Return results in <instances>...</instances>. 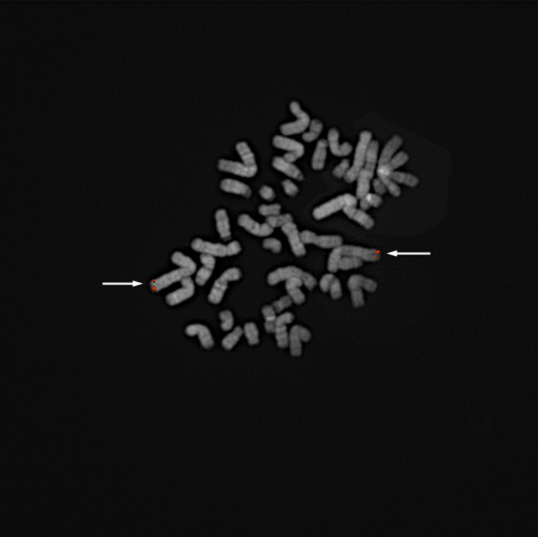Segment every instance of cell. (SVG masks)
Masks as SVG:
<instances>
[{
    "label": "cell",
    "instance_id": "2",
    "mask_svg": "<svg viewBox=\"0 0 538 537\" xmlns=\"http://www.w3.org/2000/svg\"><path fill=\"white\" fill-rule=\"evenodd\" d=\"M290 110L291 114L296 117V120L292 122L285 123L280 126V132L282 135H295L300 134L308 129L309 123L311 121L309 115L303 111L300 103L298 101H291L290 104Z\"/></svg>",
    "mask_w": 538,
    "mask_h": 537
},
{
    "label": "cell",
    "instance_id": "29",
    "mask_svg": "<svg viewBox=\"0 0 538 537\" xmlns=\"http://www.w3.org/2000/svg\"><path fill=\"white\" fill-rule=\"evenodd\" d=\"M389 177L393 179L396 183H402L406 184L407 187L414 188L418 184V179L414 174L406 173V172H400V171H394L391 172Z\"/></svg>",
    "mask_w": 538,
    "mask_h": 537
},
{
    "label": "cell",
    "instance_id": "16",
    "mask_svg": "<svg viewBox=\"0 0 538 537\" xmlns=\"http://www.w3.org/2000/svg\"><path fill=\"white\" fill-rule=\"evenodd\" d=\"M303 274V271L297 267L290 266L287 268H279L275 271L271 272L268 275V283L270 286H276L277 283L283 280H288L291 277H299L301 278Z\"/></svg>",
    "mask_w": 538,
    "mask_h": 537
},
{
    "label": "cell",
    "instance_id": "8",
    "mask_svg": "<svg viewBox=\"0 0 538 537\" xmlns=\"http://www.w3.org/2000/svg\"><path fill=\"white\" fill-rule=\"evenodd\" d=\"M180 282L182 288L171 292L166 297V301L170 306L177 305L181 302L190 299L195 294V283L191 277H183Z\"/></svg>",
    "mask_w": 538,
    "mask_h": 537
},
{
    "label": "cell",
    "instance_id": "46",
    "mask_svg": "<svg viewBox=\"0 0 538 537\" xmlns=\"http://www.w3.org/2000/svg\"><path fill=\"white\" fill-rule=\"evenodd\" d=\"M221 277L224 278L225 280H227L228 282L229 281H237L242 277V273L238 268H231V269H228V270L225 271L223 274L221 275Z\"/></svg>",
    "mask_w": 538,
    "mask_h": 537
},
{
    "label": "cell",
    "instance_id": "59",
    "mask_svg": "<svg viewBox=\"0 0 538 537\" xmlns=\"http://www.w3.org/2000/svg\"><path fill=\"white\" fill-rule=\"evenodd\" d=\"M319 135L316 134L315 132H312L310 130H306L302 133V139L304 142L306 143H311V142H315L316 140H318Z\"/></svg>",
    "mask_w": 538,
    "mask_h": 537
},
{
    "label": "cell",
    "instance_id": "43",
    "mask_svg": "<svg viewBox=\"0 0 538 537\" xmlns=\"http://www.w3.org/2000/svg\"><path fill=\"white\" fill-rule=\"evenodd\" d=\"M262 247L265 249L273 251L274 253H279L281 251V248H282V244L277 239L269 238V239H266L265 241H263Z\"/></svg>",
    "mask_w": 538,
    "mask_h": 537
},
{
    "label": "cell",
    "instance_id": "5",
    "mask_svg": "<svg viewBox=\"0 0 538 537\" xmlns=\"http://www.w3.org/2000/svg\"><path fill=\"white\" fill-rule=\"evenodd\" d=\"M301 240L305 244H314V245L324 249H334L342 246V238L339 236H318L310 230H304L300 232Z\"/></svg>",
    "mask_w": 538,
    "mask_h": 537
},
{
    "label": "cell",
    "instance_id": "54",
    "mask_svg": "<svg viewBox=\"0 0 538 537\" xmlns=\"http://www.w3.org/2000/svg\"><path fill=\"white\" fill-rule=\"evenodd\" d=\"M259 195L261 198L268 201H272L276 196L275 192H274V190L271 187H269V185H263V187H261L259 190Z\"/></svg>",
    "mask_w": 538,
    "mask_h": 537
},
{
    "label": "cell",
    "instance_id": "17",
    "mask_svg": "<svg viewBox=\"0 0 538 537\" xmlns=\"http://www.w3.org/2000/svg\"><path fill=\"white\" fill-rule=\"evenodd\" d=\"M272 164H273V167L275 168L277 171L282 172L283 174H286L287 176H289L290 178H293L296 180H303V178H304V176H303V173L301 172V170L297 167L295 164L290 163V162L286 161L283 158H280V156H276V158H274Z\"/></svg>",
    "mask_w": 538,
    "mask_h": 537
},
{
    "label": "cell",
    "instance_id": "27",
    "mask_svg": "<svg viewBox=\"0 0 538 537\" xmlns=\"http://www.w3.org/2000/svg\"><path fill=\"white\" fill-rule=\"evenodd\" d=\"M378 153H379V142L372 140V142L369 145V148L367 150L366 164L364 168L375 172L378 165Z\"/></svg>",
    "mask_w": 538,
    "mask_h": 537
},
{
    "label": "cell",
    "instance_id": "18",
    "mask_svg": "<svg viewBox=\"0 0 538 537\" xmlns=\"http://www.w3.org/2000/svg\"><path fill=\"white\" fill-rule=\"evenodd\" d=\"M220 187L224 192L234 194V195H241V196L247 197V198H249L252 194V191L249 185H247L246 183H244L242 181H239L237 179H231V178L223 179L220 183Z\"/></svg>",
    "mask_w": 538,
    "mask_h": 537
},
{
    "label": "cell",
    "instance_id": "55",
    "mask_svg": "<svg viewBox=\"0 0 538 537\" xmlns=\"http://www.w3.org/2000/svg\"><path fill=\"white\" fill-rule=\"evenodd\" d=\"M334 276L333 274H326L322 277L321 281H320V288L323 291L327 292L329 289H330V287H331V283L332 281L334 280Z\"/></svg>",
    "mask_w": 538,
    "mask_h": 537
},
{
    "label": "cell",
    "instance_id": "60",
    "mask_svg": "<svg viewBox=\"0 0 538 537\" xmlns=\"http://www.w3.org/2000/svg\"><path fill=\"white\" fill-rule=\"evenodd\" d=\"M363 289H365L366 290H368L370 292H374L377 289V283L373 279L366 278Z\"/></svg>",
    "mask_w": 538,
    "mask_h": 537
},
{
    "label": "cell",
    "instance_id": "36",
    "mask_svg": "<svg viewBox=\"0 0 538 537\" xmlns=\"http://www.w3.org/2000/svg\"><path fill=\"white\" fill-rule=\"evenodd\" d=\"M361 266H363V260L357 258V257L341 256V258L339 260V263H338V269L347 271V270H351V269L359 268Z\"/></svg>",
    "mask_w": 538,
    "mask_h": 537
},
{
    "label": "cell",
    "instance_id": "11",
    "mask_svg": "<svg viewBox=\"0 0 538 537\" xmlns=\"http://www.w3.org/2000/svg\"><path fill=\"white\" fill-rule=\"evenodd\" d=\"M342 256H353L366 261H378L380 259V252L376 249H369L358 246L342 245L340 246Z\"/></svg>",
    "mask_w": 538,
    "mask_h": 537
},
{
    "label": "cell",
    "instance_id": "9",
    "mask_svg": "<svg viewBox=\"0 0 538 537\" xmlns=\"http://www.w3.org/2000/svg\"><path fill=\"white\" fill-rule=\"evenodd\" d=\"M238 223L239 225L243 227L245 230H247L248 232L254 234V236L256 237H268L270 236V234H272L274 230L270 225H268L267 223L260 224L256 222L255 220H253L247 213L241 214L238 219Z\"/></svg>",
    "mask_w": 538,
    "mask_h": 537
},
{
    "label": "cell",
    "instance_id": "37",
    "mask_svg": "<svg viewBox=\"0 0 538 537\" xmlns=\"http://www.w3.org/2000/svg\"><path fill=\"white\" fill-rule=\"evenodd\" d=\"M280 210H281V205L278 203L261 204L258 208V211L261 216L267 217V218L280 214Z\"/></svg>",
    "mask_w": 538,
    "mask_h": 537
},
{
    "label": "cell",
    "instance_id": "1",
    "mask_svg": "<svg viewBox=\"0 0 538 537\" xmlns=\"http://www.w3.org/2000/svg\"><path fill=\"white\" fill-rule=\"evenodd\" d=\"M372 136H373V134H372V132L369 130H364L360 132L359 140L355 148L353 165H351L344 177L347 182L351 183L355 181L358 177L359 172L365 167L367 150L369 148L370 143L372 142V140H373L372 139Z\"/></svg>",
    "mask_w": 538,
    "mask_h": 537
},
{
    "label": "cell",
    "instance_id": "52",
    "mask_svg": "<svg viewBox=\"0 0 538 537\" xmlns=\"http://www.w3.org/2000/svg\"><path fill=\"white\" fill-rule=\"evenodd\" d=\"M200 260L204 267L213 270L214 266H216V259H214L213 255L207 254V253H201Z\"/></svg>",
    "mask_w": 538,
    "mask_h": 537
},
{
    "label": "cell",
    "instance_id": "33",
    "mask_svg": "<svg viewBox=\"0 0 538 537\" xmlns=\"http://www.w3.org/2000/svg\"><path fill=\"white\" fill-rule=\"evenodd\" d=\"M292 222V216L290 213H283V214H277V216L268 217L266 219V223L270 225L273 229L276 227H282L288 223Z\"/></svg>",
    "mask_w": 538,
    "mask_h": 537
},
{
    "label": "cell",
    "instance_id": "32",
    "mask_svg": "<svg viewBox=\"0 0 538 537\" xmlns=\"http://www.w3.org/2000/svg\"><path fill=\"white\" fill-rule=\"evenodd\" d=\"M243 332H244V330L241 327H237L236 329L232 331L231 333H229L228 335H226L223 338V340H222L223 348L225 350H231L234 346H236L239 343L240 338L243 335Z\"/></svg>",
    "mask_w": 538,
    "mask_h": 537
},
{
    "label": "cell",
    "instance_id": "19",
    "mask_svg": "<svg viewBox=\"0 0 538 537\" xmlns=\"http://www.w3.org/2000/svg\"><path fill=\"white\" fill-rule=\"evenodd\" d=\"M344 212L346 216L360 224L361 226H364L366 229H372L375 225V222L370 214H368L365 210H361L356 208V207H344Z\"/></svg>",
    "mask_w": 538,
    "mask_h": 537
},
{
    "label": "cell",
    "instance_id": "31",
    "mask_svg": "<svg viewBox=\"0 0 538 537\" xmlns=\"http://www.w3.org/2000/svg\"><path fill=\"white\" fill-rule=\"evenodd\" d=\"M327 143L332 154L335 156H341V144H339V131L336 128H331L328 131Z\"/></svg>",
    "mask_w": 538,
    "mask_h": 537
},
{
    "label": "cell",
    "instance_id": "24",
    "mask_svg": "<svg viewBox=\"0 0 538 537\" xmlns=\"http://www.w3.org/2000/svg\"><path fill=\"white\" fill-rule=\"evenodd\" d=\"M214 219H216V226L220 237L223 240H227L228 238H230V222L227 211L224 208L218 209L216 213H214Z\"/></svg>",
    "mask_w": 538,
    "mask_h": 537
},
{
    "label": "cell",
    "instance_id": "48",
    "mask_svg": "<svg viewBox=\"0 0 538 537\" xmlns=\"http://www.w3.org/2000/svg\"><path fill=\"white\" fill-rule=\"evenodd\" d=\"M282 188H283V191H285V193L287 195H289V196H291V197L296 196V195L299 192V189H298L297 185L290 179H286V180L282 181Z\"/></svg>",
    "mask_w": 538,
    "mask_h": 537
},
{
    "label": "cell",
    "instance_id": "4",
    "mask_svg": "<svg viewBox=\"0 0 538 537\" xmlns=\"http://www.w3.org/2000/svg\"><path fill=\"white\" fill-rule=\"evenodd\" d=\"M274 147L288 151L282 156L283 159L290 163H295L297 160L302 158L305 152L304 145L285 135H275L273 138Z\"/></svg>",
    "mask_w": 538,
    "mask_h": 537
},
{
    "label": "cell",
    "instance_id": "22",
    "mask_svg": "<svg viewBox=\"0 0 538 537\" xmlns=\"http://www.w3.org/2000/svg\"><path fill=\"white\" fill-rule=\"evenodd\" d=\"M327 149L328 143L327 140H319L316 146V149L311 159V167L315 170H322L324 168L326 159H327Z\"/></svg>",
    "mask_w": 538,
    "mask_h": 537
},
{
    "label": "cell",
    "instance_id": "41",
    "mask_svg": "<svg viewBox=\"0 0 538 537\" xmlns=\"http://www.w3.org/2000/svg\"><path fill=\"white\" fill-rule=\"evenodd\" d=\"M212 271L213 270L208 269V268L203 266L197 272V275H196V283H197L198 286H204L205 283L207 282V280L210 278V276L212 274Z\"/></svg>",
    "mask_w": 538,
    "mask_h": 537
},
{
    "label": "cell",
    "instance_id": "51",
    "mask_svg": "<svg viewBox=\"0 0 538 537\" xmlns=\"http://www.w3.org/2000/svg\"><path fill=\"white\" fill-rule=\"evenodd\" d=\"M301 280L303 282V285H304L308 289H312L316 286H317V280L316 278L312 276L311 274H309V273L307 272H303L302 274V277H301Z\"/></svg>",
    "mask_w": 538,
    "mask_h": 537
},
{
    "label": "cell",
    "instance_id": "25",
    "mask_svg": "<svg viewBox=\"0 0 538 537\" xmlns=\"http://www.w3.org/2000/svg\"><path fill=\"white\" fill-rule=\"evenodd\" d=\"M228 289V281L220 277L214 281L211 290L208 295V301L212 304H219L222 301L225 291Z\"/></svg>",
    "mask_w": 538,
    "mask_h": 537
},
{
    "label": "cell",
    "instance_id": "12",
    "mask_svg": "<svg viewBox=\"0 0 538 537\" xmlns=\"http://www.w3.org/2000/svg\"><path fill=\"white\" fill-rule=\"evenodd\" d=\"M183 277H190L188 275L187 271L181 269V268L177 269V270H174V271H171V272L167 273V274H164L161 277L152 280L150 282V288H151V289L153 291H159V290H161L163 289L168 288L169 286L173 285V283H175V282L180 281Z\"/></svg>",
    "mask_w": 538,
    "mask_h": 537
},
{
    "label": "cell",
    "instance_id": "47",
    "mask_svg": "<svg viewBox=\"0 0 538 537\" xmlns=\"http://www.w3.org/2000/svg\"><path fill=\"white\" fill-rule=\"evenodd\" d=\"M365 280H366V277L361 276V275H357V274L356 275H352L348 280V287H349L350 290L358 289V288L363 289Z\"/></svg>",
    "mask_w": 538,
    "mask_h": 537
},
{
    "label": "cell",
    "instance_id": "13",
    "mask_svg": "<svg viewBox=\"0 0 538 537\" xmlns=\"http://www.w3.org/2000/svg\"><path fill=\"white\" fill-rule=\"evenodd\" d=\"M191 246L195 251L207 253V254H210L213 256L224 257L227 255L226 246L222 245V244H214L207 241H203L202 239H195L192 242Z\"/></svg>",
    "mask_w": 538,
    "mask_h": 537
},
{
    "label": "cell",
    "instance_id": "57",
    "mask_svg": "<svg viewBox=\"0 0 538 537\" xmlns=\"http://www.w3.org/2000/svg\"><path fill=\"white\" fill-rule=\"evenodd\" d=\"M323 128H324V125L318 119H312L308 126V130L315 132L318 135H320V133L323 131Z\"/></svg>",
    "mask_w": 538,
    "mask_h": 537
},
{
    "label": "cell",
    "instance_id": "56",
    "mask_svg": "<svg viewBox=\"0 0 538 537\" xmlns=\"http://www.w3.org/2000/svg\"><path fill=\"white\" fill-rule=\"evenodd\" d=\"M241 250H242V247L238 241H232L228 244V246H226V253L228 256L239 254Z\"/></svg>",
    "mask_w": 538,
    "mask_h": 537
},
{
    "label": "cell",
    "instance_id": "53",
    "mask_svg": "<svg viewBox=\"0 0 538 537\" xmlns=\"http://www.w3.org/2000/svg\"><path fill=\"white\" fill-rule=\"evenodd\" d=\"M293 319H295V316H293L291 312H285V314H282L279 317H277V319H276V327L290 324L291 322L293 321Z\"/></svg>",
    "mask_w": 538,
    "mask_h": 537
},
{
    "label": "cell",
    "instance_id": "50",
    "mask_svg": "<svg viewBox=\"0 0 538 537\" xmlns=\"http://www.w3.org/2000/svg\"><path fill=\"white\" fill-rule=\"evenodd\" d=\"M365 199L368 201V203L370 204V207H380V205L382 204V202H383L382 197L379 196V195H377V194H371V193H369V194H367L366 196H365Z\"/></svg>",
    "mask_w": 538,
    "mask_h": 537
},
{
    "label": "cell",
    "instance_id": "45",
    "mask_svg": "<svg viewBox=\"0 0 538 537\" xmlns=\"http://www.w3.org/2000/svg\"><path fill=\"white\" fill-rule=\"evenodd\" d=\"M291 304H292L291 298L290 296H285V297H282L279 300L274 302L272 306L274 307V309H275L276 312H281V311L285 310L286 308L290 307Z\"/></svg>",
    "mask_w": 538,
    "mask_h": 537
},
{
    "label": "cell",
    "instance_id": "26",
    "mask_svg": "<svg viewBox=\"0 0 538 537\" xmlns=\"http://www.w3.org/2000/svg\"><path fill=\"white\" fill-rule=\"evenodd\" d=\"M171 260H172L173 263H175L176 266H178L181 269L187 271L189 276L193 275L195 273V271H196V268H197V266H196V262L191 257L184 255L183 253L178 252V251L173 253L172 256H171Z\"/></svg>",
    "mask_w": 538,
    "mask_h": 537
},
{
    "label": "cell",
    "instance_id": "3",
    "mask_svg": "<svg viewBox=\"0 0 538 537\" xmlns=\"http://www.w3.org/2000/svg\"><path fill=\"white\" fill-rule=\"evenodd\" d=\"M357 203L356 196H353L352 194H344L316 207L312 212V216L316 220H323L331 216L332 213L344 209L346 207H356Z\"/></svg>",
    "mask_w": 538,
    "mask_h": 537
},
{
    "label": "cell",
    "instance_id": "58",
    "mask_svg": "<svg viewBox=\"0 0 538 537\" xmlns=\"http://www.w3.org/2000/svg\"><path fill=\"white\" fill-rule=\"evenodd\" d=\"M373 188L376 192L377 195H379V196H382V195H384L386 193V188L384 183L381 181L379 178H376L373 180Z\"/></svg>",
    "mask_w": 538,
    "mask_h": 537
},
{
    "label": "cell",
    "instance_id": "15",
    "mask_svg": "<svg viewBox=\"0 0 538 537\" xmlns=\"http://www.w3.org/2000/svg\"><path fill=\"white\" fill-rule=\"evenodd\" d=\"M408 161H409V155L406 152L401 151L396 153L394 155V158L391 159L386 165H378V167L376 168L378 178L389 176L391 172H394L396 171V169L402 167V165H405Z\"/></svg>",
    "mask_w": 538,
    "mask_h": 537
},
{
    "label": "cell",
    "instance_id": "6",
    "mask_svg": "<svg viewBox=\"0 0 538 537\" xmlns=\"http://www.w3.org/2000/svg\"><path fill=\"white\" fill-rule=\"evenodd\" d=\"M311 339V332L300 325H295L291 327L290 334H289V341H290V354L295 357H298L302 354V341L304 343H308Z\"/></svg>",
    "mask_w": 538,
    "mask_h": 537
},
{
    "label": "cell",
    "instance_id": "21",
    "mask_svg": "<svg viewBox=\"0 0 538 537\" xmlns=\"http://www.w3.org/2000/svg\"><path fill=\"white\" fill-rule=\"evenodd\" d=\"M373 171H370L366 168L361 169V171L358 174L357 177V188H356V198L361 199L364 198L367 194L370 193L371 188V180L374 177Z\"/></svg>",
    "mask_w": 538,
    "mask_h": 537
},
{
    "label": "cell",
    "instance_id": "49",
    "mask_svg": "<svg viewBox=\"0 0 538 537\" xmlns=\"http://www.w3.org/2000/svg\"><path fill=\"white\" fill-rule=\"evenodd\" d=\"M330 295L332 297V299H339L342 295V291H341V286H340V282L337 278H334V280L332 281L331 283V287H330Z\"/></svg>",
    "mask_w": 538,
    "mask_h": 537
},
{
    "label": "cell",
    "instance_id": "7",
    "mask_svg": "<svg viewBox=\"0 0 538 537\" xmlns=\"http://www.w3.org/2000/svg\"><path fill=\"white\" fill-rule=\"evenodd\" d=\"M218 168L220 171L239 175V176L247 177V178L253 177L254 175L257 173L256 165H253V167H247V165L243 163L229 161V160H220L218 163Z\"/></svg>",
    "mask_w": 538,
    "mask_h": 537
},
{
    "label": "cell",
    "instance_id": "35",
    "mask_svg": "<svg viewBox=\"0 0 538 537\" xmlns=\"http://www.w3.org/2000/svg\"><path fill=\"white\" fill-rule=\"evenodd\" d=\"M274 333H275L277 346L280 349H286L287 347H289L290 341H289V333H288L287 325L277 326L275 329V332Z\"/></svg>",
    "mask_w": 538,
    "mask_h": 537
},
{
    "label": "cell",
    "instance_id": "23",
    "mask_svg": "<svg viewBox=\"0 0 538 537\" xmlns=\"http://www.w3.org/2000/svg\"><path fill=\"white\" fill-rule=\"evenodd\" d=\"M303 282L299 277H291L286 281V289L289 296L296 304H302L305 301V295L301 290Z\"/></svg>",
    "mask_w": 538,
    "mask_h": 537
},
{
    "label": "cell",
    "instance_id": "10",
    "mask_svg": "<svg viewBox=\"0 0 538 537\" xmlns=\"http://www.w3.org/2000/svg\"><path fill=\"white\" fill-rule=\"evenodd\" d=\"M283 233L286 234V236L288 237L289 239V242H290V245L291 247V250L293 252V254H295L296 256H303L306 254V249H305V246H304V243L302 242L301 240V236H300V232L297 228V225L293 222H290V223H288L286 224V225H283L281 227Z\"/></svg>",
    "mask_w": 538,
    "mask_h": 537
},
{
    "label": "cell",
    "instance_id": "20",
    "mask_svg": "<svg viewBox=\"0 0 538 537\" xmlns=\"http://www.w3.org/2000/svg\"><path fill=\"white\" fill-rule=\"evenodd\" d=\"M403 144V140L399 135H394L383 147L382 151L378 159V165H386L391 159L394 158V155L398 151V149L401 147V145Z\"/></svg>",
    "mask_w": 538,
    "mask_h": 537
},
{
    "label": "cell",
    "instance_id": "30",
    "mask_svg": "<svg viewBox=\"0 0 538 537\" xmlns=\"http://www.w3.org/2000/svg\"><path fill=\"white\" fill-rule=\"evenodd\" d=\"M261 311H262L263 317H265V328L267 330V332L274 333V332H275V329H276V319H277L276 314H277V312L275 311V309H274L273 306H270V305L263 306Z\"/></svg>",
    "mask_w": 538,
    "mask_h": 537
},
{
    "label": "cell",
    "instance_id": "14",
    "mask_svg": "<svg viewBox=\"0 0 538 537\" xmlns=\"http://www.w3.org/2000/svg\"><path fill=\"white\" fill-rule=\"evenodd\" d=\"M185 333L189 336H195L198 335L201 346L204 349H211L214 345V340L212 338L211 332L209 329L201 324H192L185 328Z\"/></svg>",
    "mask_w": 538,
    "mask_h": 537
},
{
    "label": "cell",
    "instance_id": "61",
    "mask_svg": "<svg viewBox=\"0 0 538 537\" xmlns=\"http://www.w3.org/2000/svg\"><path fill=\"white\" fill-rule=\"evenodd\" d=\"M359 205H360V209L361 210H367V209H369L371 207L370 204L368 203V201L365 199V197L359 199Z\"/></svg>",
    "mask_w": 538,
    "mask_h": 537
},
{
    "label": "cell",
    "instance_id": "42",
    "mask_svg": "<svg viewBox=\"0 0 538 537\" xmlns=\"http://www.w3.org/2000/svg\"><path fill=\"white\" fill-rule=\"evenodd\" d=\"M351 299H352V304H353L354 307L364 306L365 305V297H364L363 289L358 288V289H352L351 290Z\"/></svg>",
    "mask_w": 538,
    "mask_h": 537
},
{
    "label": "cell",
    "instance_id": "44",
    "mask_svg": "<svg viewBox=\"0 0 538 537\" xmlns=\"http://www.w3.org/2000/svg\"><path fill=\"white\" fill-rule=\"evenodd\" d=\"M350 161L349 160H342L333 170V175L336 178H342L345 177L346 173L350 169Z\"/></svg>",
    "mask_w": 538,
    "mask_h": 537
},
{
    "label": "cell",
    "instance_id": "34",
    "mask_svg": "<svg viewBox=\"0 0 538 537\" xmlns=\"http://www.w3.org/2000/svg\"><path fill=\"white\" fill-rule=\"evenodd\" d=\"M244 332L248 339L249 345L255 346L259 343V333H258L257 326L254 323H252V322L245 325Z\"/></svg>",
    "mask_w": 538,
    "mask_h": 537
},
{
    "label": "cell",
    "instance_id": "28",
    "mask_svg": "<svg viewBox=\"0 0 538 537\" xmlns=\"http://www.w3.org/2000/svg\"><path fill=\"white\" fill-rule=\"evenodd\" d=\"M236 149L240 155L241 160L243 161V164H245L247 167H253L255 165V155H254L253 151L251 150L250 146L247 142H239L236 146Z\"/></svg>",
    "mask_w": 538,
    "mask_h": 537
},
{
    "label": "cell",
    "instance_id": "39",
    "mask_svg": "<svg viewBox=\"0 0 538 537\" xmlns=\"http://www.w3.org/2000/svg\"><path fill=\"white\" fill-rule=\"evenodd\" d=\"M220 320H221V328L224 331H228L233 327L234 319L233 315L230 310H223L220 312Z\"/></svg>",
    "mask_w": 538,
    "mask_h": 537
},
{
    "label": "cell",
    "instance_id": "38",
    "mask_svg": "<svg viewBox=\"0 0 538 537\" xmlns=\"http://www.w3.org/2000/svg\"><path fill=\"white\" fill-rule=\"evenodd\" d=\"M341 251H340V247H337V248H334L333 251H332L330 253L329 255V258H328V270L331 272V273H335L337 272L338 270V263H339V260L341 258Z\"/></svg>",
    "mask_w": 538,
    "mask_h": 537
},
{
    "label": "cell",
    "instance_id": "40",
    "mask_svg": "<svg viewBox=\"0 0 538 537\" xmlns=\"http://www.w3.org/2000/svg\"><path fill=\"white\" fill-rule=\"evenodd\" d=\"M381 181H382L385 185L386 190L393 195L394 197H399L401 195V189L398 185V183H396L393 179H391L389 176H386V177H382V178H379Z\"/></svg>",
    "mask_w": 538,
    "mask_h": 537
}]
</instances>
